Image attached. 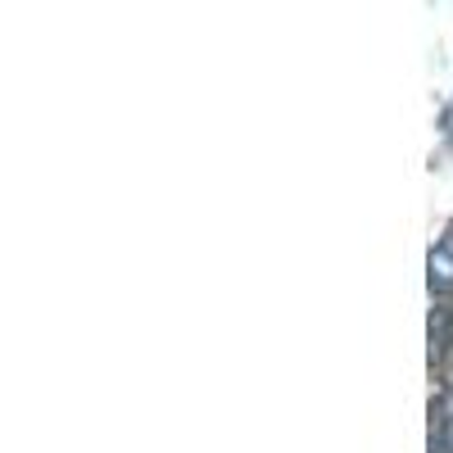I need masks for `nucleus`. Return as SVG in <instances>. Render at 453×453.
<instances>
[{
    "label": "nucleus",
    "mask_w": 453,
    "mask_h": 453,
    "mask_svg": "<svg viewBox=\"0 0 453 453\" xmlns=\"http://www.w3.org/2000/svg\"><path fill=\"white\" fill-rule=\"evenodd\" d=\"M426 281L435 295H449L453 290V232L444 241H435L431 258H426Z\"/></svg>",
    "instance_id": "obj_1"
},
{
    "label": "nucleus",
    "mask_w": 453,
    "mask_h": 453,
    "mask_svg": "<svg viewBox=\"0 0 453 453\" xmlns=\"http://www.w3.org/2000/svg\"><path fill=\"white\" fill-rule=\"evenodd\" d=\"M449 444H453V426H449Z\"/></svg>",
    "instance_id": "obj_3"
},
{
    "label": "nucleus",
    "mask_w": 453,
    "mask_h": 453,
    "mask_svg": "<svg viewBox=\"0 0 453 453\" xmlns=\"http://www.w3.org/2000/svg\"><path fill=\"white\" fill-rule=\"evenodd\" d=\"M444 132H449V141H453V104L444 109Z\"/></svg>",
    "instance_id": "obj_2"
}]
</instances>
